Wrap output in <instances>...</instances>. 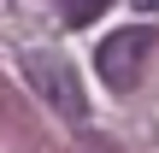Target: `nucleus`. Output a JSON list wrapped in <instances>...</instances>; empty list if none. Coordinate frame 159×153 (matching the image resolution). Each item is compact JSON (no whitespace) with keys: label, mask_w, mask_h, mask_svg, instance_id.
I'll list each match as a JSON object with an SVG mask.
<instances>
[{"label":"nucleus","mask_w":159,"mask_h":153,"mask_svg":"<svg viewBox=\"0 0 159 153\" xmlns=\"http://www.w3.org/2000/svg\"><path fill=\"white\" fill-rule=\"evenodd\" d=\"M24 77H30V88H35L59 118H71V124H83V118H89L83 83H77V71H71V59H65V53H47V47L24 53Z\"/></svg>","instance_id":"1"},{"label":"nucleus","mask_w":159,"mask_h":153,"mask_svg":"<svg viewBox=\"0 0 159 153\" xmlns=\"http://www.w3.org/2000/svg\"><path fill=\"white\" fill-rule=\"evenodd\" d=\"M130 6H136V12H159V0H130Z\"/></svg>","instance_id":"4"},{"label":"nucleus","mask_w":159,"mask_h":153,"mask_svg":"<svg viewBox=\"0 0 159 153\" xmlns=\"http://www.w3.org/2000/svg\"><path fill=\"white\" fill-rule=\"evenodd\" d=\"M148 53H153V29H148V24H130V29H118V35H106V41L94 47V71L124 94V88H136V83H142Z\"/></svg>","instance_id":"2"},{"label":"nucleus","mask_w":159,"mask_h":153,"mask_svg":"<svg viewBox=\"0 0 159 153\" xmlns=\"http://www.w3.org/2000/svg\"><path fill=\"white\" fill-rule=\"evenodd\" d=\"M106 6H112V0H65V6H59V18H65L71 29H83V24H94Z\"/></svg>","instance_id":"3"}]
</instances>
